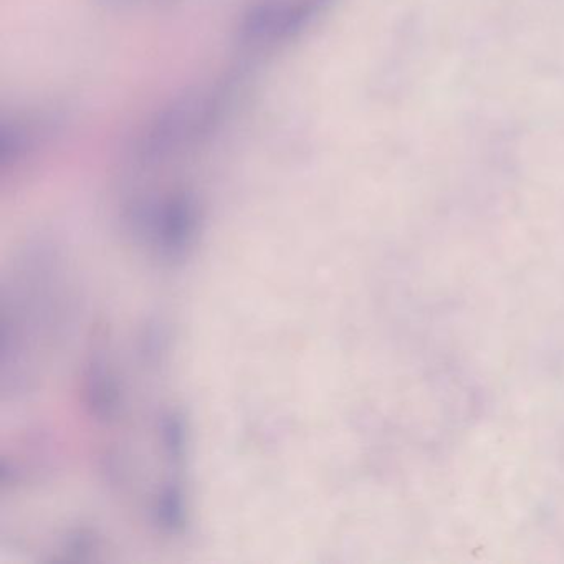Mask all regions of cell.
I'll list each match as a JSON object with an SVG mask.
<instances>
[{
  "mask_svg": "<svg viewBox=\"0 0 564 564\" xmlns=\"http://www.w3.org/2000/svg\"><path fill=\"white\" fill-rule=\"evenodd\" d=\"M215 110L211 95L205 93L177 99L151 124L140 146L141 154L156 159L184 150L214 121Z\"/></svg>",
  "mask_w": 564,
  "mask_h": 564,
  "instance_id": "1",
  "label": "cell"
},
{
  "mask_svg": "<svg viewBox=\"0 0 564 564\" xmlns=\"http://www.w3.org/2000/svg\"><path fill=\"white\" fill-rule=\"evenodd\" d=\"M325 0H270L256 5L242 22L248 44L270 45L298 36L317 17Z\"/></svg>",
  "mask_w": 564,
  "mask_h": 564,
  "instance_id": "2",
  "label": "cell"
},
{
  "mask_svg": "<svg viewBox=\"0 0 564 564\" xmlns=\"http://www.w3.org/2000/svg\"><path fill=\"white\" fill-rule=\"evenodd\" d=\"M99 4H105L108 7H138L144 4H158L162 0H98Z\"/></svg>",
  "mask_w": 564,
  "mask_h": 564,
  "instance_id": "3",
  "label": "cell"
}]
</instances>
